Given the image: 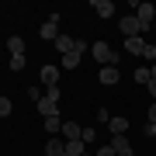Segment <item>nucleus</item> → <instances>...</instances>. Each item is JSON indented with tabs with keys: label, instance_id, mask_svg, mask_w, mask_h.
<instances>
[{
	"label": "nucleus",
	"instance_id": "1",
	"mask_svg": "<svg viewBox=\"0 0 156 156\" xmlns=\"http://www.w3.org/2000/svg\"><path fill=\"white\" fill-rule=\"evenodd\" d=\"M90 56L97 59V66H115V62H118V52L108 42H94V45H90Z\"/></svg>",
	"mask_w": 156,
	"mask_h": 156
},
{
	"label": "nucleus",
	"instance_id": "2",
	"mask_svg": "<svg viewBox=\"0 0 156 156\" xmlns=\"http://www.w3.org/2000/svg\"><path fill=\"white\" fill-rule=\"evenodd\" d=\"M35 108H38V115H42V118H52V115H59V87L45 90V97H42Z\"/></svg>",
	"mask_w": 156,
	"mask_h": 156
},
{
	"label": "nucleus",
	"instance_id": "3",
	"mask_svg": "<svg viewBox=\"0 0 156 156\" xmlns=\"http://www.w3.org/2000/svg\"><path fill=\"white\" fill-rule=\"evenodd\" d=\"M83 52H90V45H87L83 38H76L73 52H66V56H62V62H59V66H62V69H76V66H80V56H83Z\"/></svg>",
	"mask_w": 156,
	"mask_h": 156
},
{
	"label": "nucleus",
	"instance_id": "4",
	"mask_svg": "<svg viewBox=\"0 0 156 156\" xmlns=\"http://www.w3.org/2000/svg\"><path fill=\"white\" fill-rule=\"evenodd\" d=\"M135 17H139L142 31H149L153 24H156V7H153V4H139V7H135Z\"/></svg>",
	"mask_w": 156,
	"mask_h": 156
},
{
	"label": "nucleus",
	"instance_id": "5",
	"mask_svg": "<svg viewBox=\"0 0 156 156\" xmlns=\"http://www.w3.org/2000/svg\"><path fill=\"white\" fill-rule=\"evenodd\" d=\"M59 21H62L59 14H49V17H45V24H42V38L45 42H56L59 38Z\"/></svg>",
	"mask_w": 156,
	"mask_h": 156
},
{
	"label": "nucleus",
	"instance_id": "6",
	"mask_svg": "<svg viewBox=\"0 0 156 156\" xmlns=\"http://www.w3.org/2000/svg\"><path fill=\"white\" fill-rule=\"evenodd\" d=\"M122 31H125V38H142L139 17H135V14H125V17H122Z\"/></svg>",
	"mask_w": 156,
	"mask_h": 156
},
{
	"label": "nucleus",
	"instance_id": "7",
	"mask_svg": "<svg viewBox=\"0 0 156 156\" xmlns=\"http://www.w3.org/2000/svg\"><path fill=\"white\" fill-rule=\"evenodd\" d=\"M38 76H42V83L49 87V90H52V87H59V66H49V62H45Z\"/></svg>",
	"mask_w": 156,
	"mask_h": 156
},
{
	"label": "nucleus",
	"instance_id": "8",
	"mask_svg": "<svg viewBox=\"0 0 156 156\" xmlns=\"http://www.w3.org/2000/svg\"><path fill=\"white\" fill-rule=\"evenodd\" d=\"M45 156H66V142L56 139V135H49L45 139Z\"/></svg>",
	"mask_w": 156,
	"mask_h": 156
},
{
	"label": "nucleus",
	"instance_id": "9",
	"mask_svg": "<svg viewBox=\"0 0 156 156\" xmlns=\"http://www.w3.org/2000/svg\"><path fill=\"white\" fill-rule=\"evenodd\" d=\"M118 80H122V73H118V66H101V83H104V87H115Z\"/></svg>",
	"mask_w": 156,
	"mask_h": 156
},
{
	"label": "nucleus",
	"instance_id": "10",
	"mask_svg": "<svg viewBox=\"0 0 156 156\" xmlns=\"http://www.w3.org/2000/svg\"><path fill=\"white\" fill-rule=\"evenodd\" d=\"M108 146H111L118 156H128V153H132V146H128V135H111V142H108Z\"/></svg>",
	"mask_w": 156,
	"mask_h": 156
},
{
	"label": "nucleus",
	"instance_id": "11",
	"mask_svg": "<svg viewBox=\"0 0 156 156\" xmlns=\"http://www.w3.org/2000/svg\"><path fill=\"white\" fill-rule=\"evenodd\" d=\"M62 135H66V142H73V139H83V128H80L76 122H62Z\"/></svg>",
	"mask_w": 156,
	"mask_h": 156
},
{
	"label": "nucleus",
	"instance_id": "12",
	"mask_svg": "<svg viewBox=\"0 0 156 156\" xmlns=\"http://www.w3.org/2000/svg\"><path fill=\"white\" fill-rule=\"evenodd\" d=\"M125 49H128V56H142L146 52V38H125Z\"/></svg>",
	"mask_w": 156,
	"mask_h": 156
},
{
	"label": "nucleus",
	"instance_id": "13",
	"mask_svg": "<svg viewBox=\"0 0 156 156\" xmlns=\"http://www.w3.org/2000/svg\"><path fill=\"white\" fill-rule=\"evenodd\" d=\"M90 7H94L101 17H111V14H115V4H111V0H94Z\"/></svg>",
	"mask_w": 156,
	"mask_h": 156
},
{
	"label": "nucleus",
	"instance_id": "14",
	"mask_svg": "<svg viewBox=\"0 0 156 156\" xmlns=\"http://www.w3.org/2000/svg\"><path fill=\"white\" fill-rule=\"evenodd\" d=\"M7 52H11V56H24V38H21V35L7 38Z\"/></svg>",
	"mask_w": 156,
	"mask_h": 156
},
{
	"label": "nucleus",
	"instance_id": "15",
	"mask_svg": "<svg viewBox=\"0 0 156 156\" xmlns=\"http://www.w3.org/2000/svg\"><path fill=\"white\" fill-rule=\"evenodd\" d=\"M108 128H111V135H125L128 132V118H111Z\"/></svg>",
	"mask_w": 156,
	"mask_h": 156
},
{
	"label": "nucleus",
	"instance_id": "16",
	"mask_svg": "<svg viewBox=\"0 0 156 156\" xmlns=\"http://www.w3.org/2000/svg\"><path fill=\"white\" fill-rule=\"evenodd\" d=\"M83 153H87V142H83V139L66 142V156H83Z\"/></svg>",
	"mask_w": 156,
	"mask_h": 156
},
{
	"label": "nucleus",
	"instance_id": "17",
	"mask_svg": "<svg viewBox=\"0 0 156 156\" xmlns=\"http://www.w3.org/2000/svg\"><path fill=\"white\" fill-rule=\"evenodd\" d=\"M73 45H76V38H69V35H59V38H56V49L62 52V56H66V52H73Z\"/></svg>",
	"mask_w": 156,
	"mask_h": 156
},
{
	"label": "nucleus",
	"instance_id": "18",
	"mask_svg": "<svg viewBox=\"0 0 156 156\" xmlns=\"http://www.w3.org/2000/svg\"><path fill=\"white\" fill-rule=\"evenodd\" d=\"M45 132H49V135H56V132H62V118H59V115L45 118Z\"/></svg>",
	"mask_w": 156,
	"mask_h": 156
},
{
	"label": "nucleus",
	"instance_id": "19",
	"mask_svg": "<svg viewBox=\"0 0 156 156\" xmlns=\"http://www.w3.org/2000/svg\"><path fill=\"white\" fill-rule=\"evenodd\" d=\"M149 80H153V73H149V66H139V69H135V83L149 87Z\"/></svg>",
	"mask_w": 156,
	"mask_h": 156
},
{
	"label": "nucleus",
	"instance_id": "20",
	"mask_svg": "<svg viewBox=\"0 0 156 156\" xmlns=\"http://www.w3.org/2000/svg\"><path fill=\"white\" fill-rule=\"evenodd\" d=\"M7 115H11V97L0 94V118H7Z\"/></svg>",
	"mask_w": 156,
	"mask_h": 156
},
{
	"label": "nucleus",
	"instance_id": "21",
	"mask_svg": "<svg viewBox=\"0 0 156 156\" xmlns=\"http://www.w3.org/2000/svg\"><path fill=\"white\" fill-rule=\"evenodd\" d=\"M11 69L21 73V69H24V56H11Z\"/></svg>",
	"mask_w": 156,
	"mask_h": 156
},
{
	"label": "nucleus",
	"instance_id": "22",
	"mask_svg": "<svg viewBox=\"0 0 156 156\" xmlns=\"http://www.w3.org/2000/svg\"><path fill=\"white\" fill-rule=\"evenodd\" d=\"M142 56L149 59V62H156V45H153V42H146V52H142Z\"/></svg>",
	"mask_w": 156,
	"mask_h": 156
},
{
	"label": "nucleus",
	"instance_id": "23",
	"mask_svg": "<svg viewBox=\"0 0 156 156\" xmlns=\"http://www.w3.org/2000/svg\"><path fill=\"white\" fill-rule=\"evenodd\" d=\"M94 139H97V132H94V128H83V142L90 146V142H94Z\"/></svg>",
	"mask_w": 156,
	"mask_h": 156
},
{
	"label": "nucleus",
	"instance_id": "24",
	"mask_svg": "<svg viewBox=\"0 0 156 156\" xmlns=\"http://www.w3.org/2000/svg\"><path fill=\"white\" fill-rule=\"evenodd\" d=\"M97 156H118V153L111 149V146H101V149H97Z\"/></svg>",
	"mask_w": 156,
	"mask_h": 156
},
{
	"label": "nucleus",
	"instance_id": "25",
	"mask_svg": "<svg viewBox=\"0 0 156 156\" xmlns=\"http://www.w3.org/2000/svg\"><path fill=\"white\" fill-rule=\"evenodd\" d=\"M149 125H156V101L149 104Z\"/></svg>",
	"mask_w": 156,
	"mask_h": 156
},
{
	"label": "nucleus",
	"instance_id": "26",
	"mask_svg": "<svg viewBox=\"0 0 156 156\" xmlns=\"http://www.w3.org/2000/svg\"><path fill=\"white\" fill-rule=\"evenodd\" d=\"M146 90H149V94H153V101H156V80H149V87H146Z\"/></svg>",
	"mask_w": 156,
	"mask_h": 156
},
{
	"label": "nucleus",
	"instance_id": "27",
	"mask_svg": "<svg viewBox=\"0 0 156 156\" xmlns=\"http://www.w3.org/2000/svg\"><path fill=\"white\" fill-rule=\"evenodd\" d=\"M149 73H153V80H156V62H153V66H149Z\"/></svg>",
	"mask_w": 156,
	"mask_h": 156
},
{
	"label": "nucleus",
	"instance_id": "28",
	"mask_svg": "<svg viewBox=\"0 0 156 156\" xmlns=\"http://www.w3.org/2000/svg\"><path fill=\"white\" fill-rule=\"evenodd\" d=\"M83 156H90V153H83Z\"/></svg>",
	"mask_w": 156,
	"mask_h": 156
},
{
	"label": "nucleus",
	"instance_id": "29",
	"mask_svg": "<svg viewBox=\"0 0 156 156\" xmlns=\"http://www.w3.org/2000/svg\"><path fill=\"white\" fill-rule=\"evenodd\" d=\"M153 28H156V24H153Z\"/></svg>",
	"mask_w": 156,
	"mask_h": 156
},
{
	"label": "nucleus",
	"instance_id": "30",
	"mask_svg": "<svg viewBox=\"0 0 156 156\" xmlns=\"http://www.w3.org/2000/svg\"><path fill=\"white\" fill-rule=\"evenodd\" d=\"M128 156H132V153H128Z\"/></svg>",
	"mask_w": 156,
	"mask_h": 156
}]
</instances>
